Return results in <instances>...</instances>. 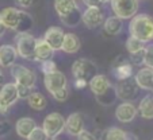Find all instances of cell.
Wrapping results in <instances>:
<instances>
[{
  "label": "cell",
  "instance_id": "f546056e",
  "mask_svg": "<svg viewBox=\"0 0 153 140\" xmlns=\"http://www.w3.org/2000/svg\"><path fill=\"white\" fill-rule=\"evenodd\" d=\"M27 140H49V136L45 133L42 127H35L31 133L27 136Z\"/></svg>",
  "mask_w": 153,
  "mask_h": 140
},
{
  "label": "cell",
  "instance_id": "1f68e13d",
  "mask_svg": "<svg viewBox=\"0 0 153 140\" xmlns=\"http://www.w3.org/2000/svg\"><path fill=\"white\" fill-rule=\"evenodd\" d=\"M144 65L148 67H153V45L145 47V54H144Z\"/></svg>",
  "mask_w": 153,
  "mask_h": 140
},
{
  "label": "cell",
  "instance_id": "4dcf8cb0",
  "mask_svg": "<svg viewBox=\"0 0 153 140\" xmlns=\"http://www.w3.org/2000/svg\"><path fill=\"white\" fill-rule=\"evenodd\" d=\"M42 65H41V70H42L43 75L45 74H50V73L56 72L57 70V66H56L54 61L52 59H48V61H43V62H41Z\"/></svg>",
  "mask_w": 153,
  "mask_h": 140
},
{
  "label": "cell",
  "instance_id": "9c48e42d",
  "mask_svg": "<svg viewBox=\"0 0 153 140\" xmlns=\"http://www.w3.org/2000/svg\"><path fill=\"white\" fill-rule=\"evenodd\" d=\"M43 84H45V88L49 92L50 95L56 93V92L61 90V89L67 88V77L64 73H61L60 70H56V72L50 73V74H45L43 75Z\"/></svg>",
  "mask_w": 153,
  "mask_h": 140
},
{
  "label": "cell",
  "instance_id": "7bdbcfd3",
  "mask_svg": "<svg viewBox=\"0 0 153 140\" xmlns=\"http://www.w3.org/2000/svg\"><path fill=\"white\" fill-rule=\"evenodd\" d=\"M102 3H107V1H110V0H100Z\"/></svg>",
  "mask_w": 153,
  "mask_h": 140
},
{
  "label": "cell",
  "instance_id": "44dd1931",
  "mask_svg": "<svg viewBox=\"0 0 153 140\" xmlns=\"http://www.w3.org/2000/svg\"><path fill=\"white\" fill-rule=\"evenodd\" d=\"M80 46H81L80 38L76 34H73V32H68L64 37L62 45H61V51L68 53V54H75V53H77L80 50Z\"/></svg>",
  "mask_w": 153,
  "mask_h": 140
},
{
  "label": "cell",
  "instance_id": "b9f144b4",
  "mask_svg": "<svg viewBox=\"0 0 153 140\" xmlns=\"http://www.w3.org/2000/svg\"><path fill=\"white\" fill-rule=\"evenodd\" d=\"M4 31H6V27H4L3 24H1V22H0V37L4 34Z\"/></svg>",
  "mask_w": 153,
  "mask_h": 140
},
{
  "label": "cell",
  "instance_id": "7a4b0ae2",
  "mask_svg": "<svg viewBox=\"0 0 153 140\" xmlns=\"http://www.w3.org/2000/svg\"><path fill=\"white\" fill-rule=\"evenodd\" d=\"M54 10L64 24L75 27L80 23L81 14L76 0H54Z\"/></svg>",
  "mask_w": 153,
  "mask_h": 140
},
{
  "label": "cell",
  "instance_id": "cb8c5ba5",
  "mask_svg": "<svg viewBox=\"0 0 153 140\" xmlns=\"http://www.w3.org/2000/svg\"><path fill=\"white\" fill-rule=\"evenodd\" d=\"M137 111L141 114V117L146 119V120H152L153 119V96H150V95L145 96L140 101Z\"/></svg>",
  "mask_w": 153,
  "mask_h": 140
},
{
  "label": "cell",
  "instance_id": "f6af8a7d",
  "mask_svg": "<svg viewBox=\"0 0 153 140\" xmlns=\"http://www.w3.org/2000/svg\"><path fill=\"white\" fill-rule=\"evenodd\" d=\"M152 90H153V89H152Z\"/></svg>",
  "mask_w": 153,
  "mask_h": 140
},
{
  "label": "cell",
  "instance_id": "d590c367",
  "mask_svg": "<svg viewBox=\"0 0 153 140\" xmlns=\"http://www.w3.org/2000/svg\"><path fill=\"white\" fill-rule=\"evenodd\" d=\"M77 140H96V137H95V135L91 133L90 131L83 129V131L77 135Z\"/></svg>",
  "mask_w": 153,
  "mask_h": 140
},
{
  "label": "cell",
  "instance_id": "74e56055",
  "mask_svg": "<svg viewBox=\"0 0 153 140\" xmlns=\"http://www.w3.org/2000/svg\"><path fill=\"white\" fill-rule=\"evenodd\" d=\"M10 129H11V125H10L8 121H0V135H1V136L6 135Z\"/></svg>",
  "mask_w": 153,
  "mask_h": 140
},
{
  "label": "cell",
  "instance_id": "8992f818",
  "mask_svg": "<svg viewBox=\"0 0 153 140\" xmlns=\"http://www.w3.org/2000/svg\"><path fill=\"white\" fill-rule=\"evenodd\" d=\"M19 100L18 96V86L15 82L4 84L0 89V113L6 114L8 109Z\"/></svg>",
  "mask_w": 153,
  "mask_h": 140
},
{
  "label": "cell",
  "instance_id": "e0dca14e",
  "mask_svg": "<svg viewBox=\"0 0 153 140\" xmlns=\"http://www.w3.org/2000/svg\"><path fill=\"white\" fill-rule=\"evenodd\" d=\"M84 129V119L80 113H71L65 120V131L71 136H77Z\"/></svg>",
  "mask_w": 153,
  "mask_h": 140
},
{
  "label": "cell",
  "instance_id": "d6986e66",
  "mask_svg": "<svg viewBox=\"0 0 153 140\" xmlns=\"http://www.w3.org/2000/svg\"><path fill=\"white\" fill-rule=\"evenodd\" d=\"M18 53L12 45L0 46V66L1 67H11L16 62Z\"/></svg>",
  "mask_w": 153,
  "mask_h": 140
},
{
  "label": "cell",
  "instance_id": "ba28073f",
  "mask_svg": "<svg viewBox=\"0 0 153 140\" xmlns=\"http://www.w3.org/2000/svg\"><path fill=\"white\" fill-rule=\"evenodd\" d=\"M11 75L14 77L15 84L16 85H22V86H30V88H34L35 86V73L33 70H30L29 67L23 65H12L11 66Z\"/></svg>",
  "mask_w": 153,
  "mask_h": 140
},
{
  "label": "cell",
  "instance_id": "d4e9b609",
  "mask_svg": "<svg viewBox=\"0 0 153 140\" xmlns=\"http://www.w3.org/2000/svg\"><path fill=\"white\" fill-rule=\"evenodd\" d=\"M130 135L125 132L123 129L117 128V127H111V128L106 129L102 133L100 140H129Z\"/></svg>",
  "mask_w": 153,
  "mask_h": 140
},
{
  "label": "cell",
  "instance_id": "3957f363",
  "mask_svg": "<svg viewBox=\"0 0 153 140\" xmlns=\"http://www.w3.org/2000/svg\"><path fill=\"white\" fill-rule=\"evenodd\" d=\"M16 40V53L19 57L27 61H34L35 62V45L37 39L29 32H19L15 38Z\"/></svg>",
  "mask_w": 153,
  "mask_h": 140
},
{
  "label": "cell",
  "instance_id": "2e32d148",
  "mask_svg": "<svg viewBox=\"0 0 153 140\" xmlns=\"http://www.w3.org/2000/svg\"><path fill=\"white\" fill-rule=\"evenodd\" d=\"M134 81L138 85L140 89H144V90H152L153 89V69L148 67H141L137 72Z\"/></svg>",
  "mask_w": 153,
  "mask_h": 140
},
{
  "label": "cell",
  "instance_id": "484cf974",
  "mask_svg": "<svg viewBox=\"0 0 153 140\" xmlns=\"http://www.w3.org/2000/svg\"><path fill=\"white\" fill-rule=\"evenodd\" d=\"M26 100H27V103H29L30 108L34 109V111H43V109L46 108L48 101H46V98H45V96H43L42 93H39V92H33Z\"/></svg>",
  "mask_w": 153,
  "mask_h": 140
},
{
  "label": "cell",
  "instance_id": "30bf717a",
  "mask_svg": "<svg viewBox=\"0 0 153 140\" xmlns=\"http://www.w3.org/2000/svg\"><path fill=\"white\" fill-rule=\"evenodd\" d=\"M138 90L140 88L136 84V81H131L130 78L119 81V84L115 86L117 97L123 101H131L133 98H136L138 95Z\"/></svg>",
  "mask_w": 153,
  "mask_h": 140
},
{
  "label": "cell",
  "instance_id": "ab89813d",
  "mask_svg": "<svg viewBox=\"0 0 153 140\" xmlns=\"http://www.w3.org/2000/svg\"><path fill=\"white\" fill-rule=\"evenodd\" d=\"M83 3L85 4L87 7H96V8H99L102 1L100 0H83Z\"/></svg>",
  "mask_w": 153,
  "mask_h": 140
},
{
  "label": "cell",
  "instance_id": "7402d4cb",
  "mask_svg": "<svg viewBox=\"0 0 153 140\" xmlns=\"http://www.w3.org/2000/svg\"><path fill=\"white\" fill-rule=\"evenodd\" d=\"M35 127H37V123H35L33 119L22 117L16 121V124H15V131H16L18 136L23 137V139H27V136L31 133V131L35 128Z\"/></svg>",
  "mask_w": 153,
  "mask_h": 140
},
{
  "label": "cell",
  "instance_id": "83f0119b",
  "mask_svg": "<svg viewBox=\"0 0 153 140\" xmlns=\"http://www.w3.org/2000/svg\"><path fill=\"white\" fill-rule=\"evenodd\" d=\"M33 27V18L30 14L25 11H20V20L19 24H18V32H29Z\"/></svg>",
  "mask_w": 153,
  "mask_h": 140
},
{
  "label": "cell",
  "instance_id": "8fae6325",
  "mask_svg": "<svg viewBox=\"0 0 153 140\" xmlns=\"http://www.w3.org/2000/svg\"><path fill=\"white\" fill-rule=\"evenodd\" d=\"M113 73L118 81H123L127 78H131L133 74V65L125 57H118L113 62Z\"/></svg>",
  "mask_w": 153,
  "mask_h": 140
},
{
  "label": "cell",
  "instance_id": "8d00e7d4",
  "mask_svg": "<svg viewBox=\"0 0 153 140\" xmlns=\"http://www.w3.org/2000/svg\"><path fill=\"white\" fill-rule=\"evenodd\" d=\"M35 0H15L16 6L22 7V8H27V7H31L34 4Z\"/></svg>",
  "mask_w": 153,
  "mask_h": 140
},
{
  "label": "cell",
  "instance_id": "ac0fdd59",
  "mask_svg": "<svg viewBox=\"0 0 153 140\" xmlns=\"http://www.w3.org/2000/svg\"><path fill=\"white\" fill-rule=\"evenodd\" d=\"M88 85H90L91 92H92L96 97V96L103 95L104 92L111 86V84H110V80H108L104 74H95L90 81H88Z\"/></svg>",
  "mask_w": 153,
  "mask_h": 140
},
{
  "label": "cell",
  "instance_id": "4316f807",
  "mask_svg": "<svg viewBox=\"0 0 153 140\" xmlns=\"http://www.w3.org/2000/svg\"><path fill=\"white\" fill-rule=\"evenodd\" d=\"M115 98H118V97H117V93H115V88H113V86H110L103 95L96 96V101H98L100 105H104V106L111 105V104L115 101Z\"/></svg>",
  "mask_w": 153,
  "mask_h": 140
},
{
  "label": "cell",
  "instance_id": "ffe728a7",
  "mask_svg": "<svg viewBox=\"0 0 153 140\" xmlns=\"http://www.w3.org/2000/svg\"><path fill=\"white\" fill-rule=\"evenodd\" d=\"M54 55V50L49 46V43L43 39H37L35 45V62H43V61L52 59Z\"/></svg>",
  "mask_w": 153,
  "mask_h": 140
},
{
  "label": "cell",
  "instance_id": "9a60e30c",
  "mask_svg": "<svg viewBox=\"0 0 153 140\" xmlns=\"http://www.w3.org/2000/svg\"><path fill=\"white\" fill-rule=\"evenodd\" d=\"M64 37H65V32L62 31V29L57 27V26H53L45 32L43 39L49 43V46L54 51H58V50H61V45H62Z\"/></svg>",
  "mask_w": 153,
  "mask_h": 140
},
{
  "label": "cell",
  "instance_id": "7c38bea8",
  "mask_svg": "<svg viewBox=\"0 0 153 140\" xmlns=\"http://www.w3.org/2000/svg\"><path fill=\"white\" fill-rule=\"evenodd\" d=\"M81 22L90 29H96L104 22L103 12L96 7H87V10L81 14Z\"/></svg>",
  "mask_w": 153,
  "mask_h": 140
},
{
  "label": "cell",
  "instance_id": "bcb514c9",
  "mask_svg": "<svg viewBox=\"0 0 153 140\" xmlns=\"http://www.w3.org/2000/svg\"><path fill=\"white\" fill-rule=\"evenodd\" d=\"M152 69H153V67H152Z\"/></svg>",
  "mask_w": 153,
  "mask_h": 140
},
{
  "label": "cell",
  "instance_id": "836d02e7",
  "mask_svg": "<svg viewBox=\"0 0 153 140\" xmlns=\"http://www.w3.org/2000/svg\"><path fill=\"white\" fill-rule=\"evenodd\" d=\"M16 86H18V96H19V98H27L34 92V88H30V86H22V85H16Z\"/></svg>",
  "mask_w": 153,
  "mask_h": 140
},
{
  "label": "cell",
  "instance_id": "5b68a950",
  "mask_svg": "<svg viewBox=\"0 0 153 140\" xmlns=\"http://www.w3.org/2000/svg\"><path fill=\"white\" fill-rule=\"evenodd\" d=\"M111 8L119 19H131L138 11V0H110Z\"/></svg>",
  "mask_w": 153,
  "mask_h": 140
},
{
  "label": "cell",
  "instance_id": "ee69618b",
  "mask_svg": "<svg viewBox=\"0 0 153 140\" xmlns=\"http://www.w3.org/2000/svg\"><path fill=\"white\" fill-rule=\"evenodd\" d=\"M50 140H60V139H57V137H53V139H50Z\"/></svg>",
  "mask_w": 153,
  "mask_h": 140
},
{
  "label": "cell",
  "instance_id": "f35d334b",
  "mask_svg": "<svg viewBox=\"0 0 153 140\" xmlns=\"http://www.w3.org/2000/svg\"><path fill=\"white\" fill-rule=\"evenodd\" d=\"M88 86V81L81 80V78H75V88L76 89H84Z\"/></svg>",
  "mask_w": 153,
  "mask_h": 140
},
{
  "label": "cell",
  "instance_id": "5bb4252c",
  "mask_svg": "<svg viewBox=\"0 0 153 140\" xmlns=\"http://www.w3.org/2000/svg\"><path fill=\"white\" fill-rule=\"evenodd\" d=\"M19 20H20V10L7 7V8H4L0 12V22L6 29H11L16 31Z\"/></svg>",
  "mask_w": 153,
  "mask_h": 140
},
{
  "label": "cell",
  "instance_id": "d6a6232c",
  "mask_svg": "<svg viewBox=\"0 0 153 140\" xmlns=\"http://www.w3.org/2000/svg\"><path fill=\"white\" fill-rule=\"evenodd\" d=\"M144 54H145V49L130 54V62H133L134 65H142V63H144ZM133 63H131V65H133Z\"/></svg>",
  "mask_w": 153,
  "mask_h": 140
},
{
  "label": "cell",
  "instance_id": "e575fe53",
  "mask_svg": "<svg viewBox=\"0 0 153 140\" xmlns=\"http://www.w3.org/2000/svg\"><path fill=\"white\" fill-rule=\"evenodd\" d=\"M53 97L56 98L57 101H60V103H62V101H65L68 98V88H64L61 89V90L56 92V93H53Z\"/></svg>",
  "mask_w": 153,
  "mask_h": 140
},
{
  "label": "cell",
  "instance_id": "603a6c76",
  "mask_svg": "<svg viewBox=\"0 0 153 140\" xmlns=\"http://www.w3.org/2000/svg\"><path fill=\"white\" fill-rule=\"evenodd\" d=\"M103 29L107 35H111V37L118 35L122 30V19H119L115 15L106 18L103 22Z\"/></svg>",
  "mask_w": 153,
  "mask_h": 140
},
{
  "label": "cell",
  "instance_id": "60d3db41",
  "mask_svg": "<svg viewBox=\"0 0 153 140\" xmlns=\"http://www.w3.org/2000/svg\"><path fill=\"white\" fill-rule=\"evenodd\" d=\"M4 82V75H3V72H1V66H0V86L3 85Z\"/></svg>",
  "mask_w": 153,
  "mask_h": 140
},
{
  "label": "cell",
  "instance_id": "277c9868",
  "mask_svg": "<svg viewBox=\"0 0 153 140\" xmlns=\"http://www.w3.org/2000/svg\"><path fill=\"white\" fill-rule=\"evenodd\" d=\"M42 129L49 136V139L57 137L58 135L65 131V119H64L62 114L57 113V112L49 113L46 117L43 119Z\"/></svg>",
  "mask_w": 153,
  "mask_h": 140
},
{
  "label": "cell",
  "instance_id": "6da1fadb",
  "mask_svg": "<svg viewBox=\"0 0 153 140\" xmlns=\"http://www.w3.org/2000/svg\"><path fill=\"white\" fill-rule=\"evenodd\" d=\"M129 34L144 43L153 40V18L148 14H136L129 23Z\"/></svg>",
  "mask_w": 153,
  "mask_h": 140
},
{
  "label": "cell",
  "instance_id": "f1b7e54d",
  "mask_svg": "<svg viewBox=\"0 0 153 140\" xmlns=\"http://www.w3.org/2000/svg\"><path fill=\"white\" fill-rule=\"evenodd\" d=\"M126 49L130 54H133V53H137L140 50L145 49V43L134 37H129V39L126 40Z\"/></svg>",
  "mask_w": 153,
  "mask_h": 140
},
{
  "label": "cell",
  "instance_id": "4fadbf2b",
  "mask_svg": "<svg viewBox=\"0 0 153 140\" xmlns=\"http://www.w3.org/2000/svg\"><path fill=\"white\" fill-rule=\"evenodd\" d=\"M137 113H138V111H137L136 105L133 103H130V101H123L115 109V117L121 123H130V121H133L134 117L137 116Z\"/></svg>",
  "mask_w": 153,
  "mask_h": 140
},
{
  "label": "cell",
  "instance_id": "52a82bcc",
  "mask_svg": "<svg viewBox=\"0 0 153 140\" xmlns=\"http://www.w3.org/2000/svg\"><path fill=\"white\" fill-rule=\"evenodd\" d=\"M72 74L75 78H81V80L90 81L96 73V65L92 61L87 58H80L76 59L72 65Z\"/></svg>",
  "mask_w": 153,
  "mask_h": 140
}]
</instances>
